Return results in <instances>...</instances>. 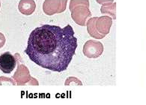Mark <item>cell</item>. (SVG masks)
<instances>
[{
    "instance_id": "6da1fadb",
    "label": "cell",
    "mask_w": 146,
    "mask_h": 105,
    "mask_svg": "<svg viewBox=\"0 0 146 105\" xmlns=\"http://www.w3.org/2000/svg\"><path fill=\"white\" fill-rule=\"evenodd\" d=\"M76 47L77 39L70 25L61 28L46 24L31 33L25 52L38 66L62 72L68 68Z\"/></svg>"
},
{
    "instance_id": "7a4b0ae2",
    "label": "cell",
    "mask_w": 146,
    "mask_h": 105,
    "mask_svg": "<svg viewBox=\"0 0 146 105\" xmlns=\"http://www.w3.org/2000/svg\"><path fill=\"white\" fill-rule=\"evenodd\" d=\"M104 46L100 42L96 41H88L84 45L83 52L85 56L89 58H97L102 54Z\"/></svg>"
},
{
    "instance_id": "3957f363",
    "label": "cell",
    "mask_w": 146,
    "mask_h": 105,
    "mask_svg": "<svg viewBox=\"0 0 146 105\" xmlns=\"http://www.w3.org/2000/svg\"><path fill=\"white\" fill-rule=\"evenodd\" d=\"M16 66V59L11 52H5L0 56V70L5 74H10Z\"/></svg>"
},
{
    "instance_id": "277c9868",
    "label": "cell",
    "mask_w": 146,
    "mask_h": 105,
    "mask_svg": "<svg viewBox=\"0 0 146 105\" xmlns=\"http://www.w3.org/2000/svg\"><path fill=\"white\" fill-rule=\"evenodd\" d=\"M35 9V3L33 0H21L19 3V10L23 14L30 15Z\"/></svg>"
},
{
    "instance_id": "5b68a950",
    "label": "cell",
    "mask_w": 146,
    "mask_h": 105,
    "mask_svg": "<svg viewBox=\"0 0 146 105\" xmlns=\"http://www.w3.org/2000/svg\"><path fill=\"white\" fill-rule=\"evenodd\" d=\"M5 42V39L4 35L0 33V48L4 46Z\"/></svg>"
}]
</instances>
